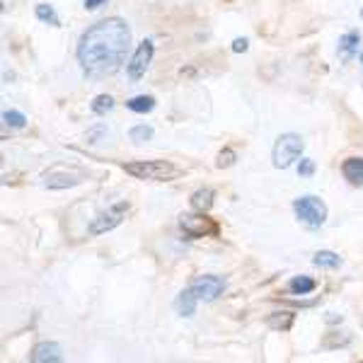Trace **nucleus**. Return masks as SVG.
I'll return each instance as SVG.
<instances>
[{
  "mask_svg": "<svg viewBox=\"0 0 363 363\" xmlns=\"http://www.w3.org/2000/svg\"><path fill=\"white\" fill-rule=\"evenodd\" d=\"M131 49V29L121 17L95 22L78 42V63L90 78H104L121 68Z\"/></svg>",
  "mask_w": 363,
  "mask_h": 363,
  "instance_id": "f257e3e1",
  "label": "nucleus"
},
{
  "mask_svg": "<svg viewBox=\"0 0 363 363\" xmlns=\"http://www.w3.org/2000/svg\"><path fill=\"white\" fill-rule=\"evenodd\" d=\"M124 169L131 177L143 182H169V179H177L182 174V169L177 165H172L169 160H136V162H126Z\"/></svg>",
  "mask_w": 363,
  "mask_h": 363,
  "instance_id": "f03ea898",
  "label": "nucleus"
},
{
  "mask_svg": "<svg viewBox=\"0 0 363 363\" xmlns=\"http://www.w3.org/2000/svg\"><path fill=\"white\" fill-rule=\"evenodd\" d=\"M303 148H306V143H303V138L298 133H284V136H279L272 150L274 167L289 169L303 155Z\"/></svg>",
  "mask_w": 363,
  "mask_h": 363,
  "instance_id": "7ed1b4c3",
  "label": "nucleus"
},
{
  "mask_svg": "<svg viewBox=\"0 0 363 363\" xmlns=\"http://www.w3.org/2000/svg\"><path fill=\"white\" fill-rule=\"evenodd\" d=\"M294 211H296L298 220H301V223L306 225V228H310V230H318V228L325 225V220H327L325 201L318 199V196H313V194L296 199V201H294Z\"/></svg>",
  "mask_w": 363,
  "mask_h": 363,
  "instance_id": "20e7f679",
  "label": "nucleus"
},
{
  "mask_svg": "<svg viewBox=\"0 0 363 363\" xmlns=\"http://www.w3.org/2000/svg\"><path fill=\"white\" fill-rule=\"evenodd\" d=\"M179 228H182V233L191 240L218 235V223H216L213 218H208L203 211H199V213H184L179 218Z\"/></svg>",
  "mask_w": 363,
  "mask_h": 363,
  "instance_id": "39448f33",
  "label": "nucleus"
},
{
  "mask_svg": "<svg viewBox=\"0 0 363 363\" xmlns=\"http://www.w3.org/2000/svg\"><path fill=\"white\" fill-rule=\"evenodd\" d=\"M126 213H128V203H126V201L114 203L112 208L102 211V213H99L97 218L92 220V223H90V230H87V233H90V235H104V233L114 230V228L126 218Z\"/></svg>",
  "mask_w": 363,
  "mask_h": 363,
  "instance_id": "423d86ee",
  "label": "nucleus"
},
{
  "mask_svg": "<svg viewBox=\"0 0 363 363\" xmlns=\"http://www.w3.org/2000/svg\"><path fill=\"white\" fill-rule=\"evenodd\" d=\"M191 294H194L199 298V303H211V301H216L218 296H223L225 294V289H228V284H225V279H220V277H199L196 281H191Z\"/></svg>",
  "mask_w": 363,
  "mask_h": 363,
  "instance_id": "0eeeda50",
  "label": "nucleus"
},
{
  "mask_svg": "<svg viewBox=\"0 0 363 363\" xmlns=\"http://www.w3.org/2000/svg\"><path fill=\"white\" fill-rule=\"evenodd\" d=\"M153 51H155L153 42H150V39H145V42H140V46L136 49V54L131 56V61H128V78H131L133 83L145 75V70H148L150 61H153Z\"/></svg>",
  "mask_w": 363,
  "mask_h": 363,
  "instance_id": "6e6552de",
  "label": "nucleus"
},
{
  "mask_svg": "<svg viewBox=\"0 0 363 363\" xmlns=\"http://www.w3.org/2000/svg\"><path fill=\"white\" fill-rule=\"evenodd\" d=\"M32 361L34 363H61L63 356H61V347L54 342H42L37 344L32 351Z\"/></svg>",
  "mask_w": 363,
  "mask_h": 363,
  "instance_id": "1a4fd4ad",
  "label": "nucleus"
},
{
  "mask_svg": "<svg viewBox=\"0 0 363 363\" xmlns=\"http://www.w3.org/2000/svg\"><path fill=\"white\" fill-rule=\"evenodd\" d=\"M359 44H361V32L359 29H351V32L344 34L342 39H339V56H342V61H351L356 54H359Z\"/></svg>",
  "mask_w": 363,
  "mask_h": 363,
  "instance_id": "9d476101",
  "label": "nucleus"
},
{
  "mask_svg": "<svg viewBox=\"0 0 363 363\" xmlns=\"http://www.w3.org/2000/svg\"><path fill=\"white\" fill-rule=\"evenodd\" d=\"M342 174L349 184L363 186V157H349V160H344Z\"/></svg>",
  "mask_w": 363,
  "mask_h": 363,
  "instance_id": "9b49d317",
  "label": "nucleus"
},
{
  "mask_svg": "<svg viewBox=\"0 0 363 363\" xmlns=\"http://www.w3.org/2000/svg\"><path fill=\"white\" fill-rule=\"evenodd\" d=\"M196 306H199V298L191 294V289H184L174 298V310H177V315H182V318H191L196 313Z\"/></svg>",
  "mask_w": 363,
  "mask_h": 363,
  "instance_id": "f8f14e48",
  "label": "nucleus"
},
{
  "mask_svg": "<svg viewBox=\"0 0 363 363\" xmlns=\"http://www.w3.org/2000/svg\"><path fill=\"white\" fill-rule=\"evenodd\" d=\"M315 289H318V284H315V279H310V277H296L289 281V291L294 296H308V294H313Z\"/></svg>",
  "mask_w": 363,
  "mask_h": 363,
  "instance_id": "ddd939ff",
  "label": "nucleus"
},
{
  "mask_svg": "<svg viewBox=\"0 0 363 363\" xmlns=\"http://www.w3.org/2000/svg\"><path fill=\"white\" fill-rule=\"evenodd\" d=\"M126 109H131V112L136 114H145V112H153L155 109V99L150 95H138V97H131L126 102Z\"/></svg>",
  "mask_w": 363,
  "mask_h": 363,
  "instance_id": "4468645a",
  "label": "nucleus"
},
{
  "mask_svg": "<svg viewBox=\"0 0 363 363\" xmlns=\"http://www.w3.org/2000/svg\"><path fill=\"white\" fill-rule=\"evenodd\" d=\"M313 264L315 267H322V269H337L339 264H342V259H339V255H335V252L320 250L318 255L313 257Z\"/></svg>",
  "mask_w": 363,
  "mask_h": 363,
  "instance_id": "2eb2a0df",
  "label": "nucleus"
},
{
  "mask_svg": "<svg viewBox=\"0 0 363 363\" xmlns=\"http://www.w3.org/2000/svg\"><path fill=\"white\" fill-rule=\"evenodd\" d=\"M213 189H199L191 194V206H194L196 211H208L211 206H213Z\"/></svg>",
  "mask_w": 363,
  "mask_h": 363,
  "instance_id": "dca6fc26",
  "label": "nucleus"
},
{
  "mask_svg": "<svg viewBox=\"0 0 363 363\" xmlns=\"http://www.w3.org/2000/svg\"><path fill=\"white\" fill-rule=\"evenodd\" d=\"M80 179L70 177V174H49L44 182V186H49V189H66V186H75Z\"/></svg>",
  "mask_w": 363,
  "mask_h": 363,
  "instance_id": "f3484780",
  "label": "nucleus"
},
{
  "mask_svg": "<svg viewBox=\"0 0 363 363\" xmlns=\"http://www.w3.org/2000/svg\"><path fill=\"white\" fill-rule=\"evenodd\" d=\"M112 109H114V99L109 95H97L92 99V112L97 116H104L107 112H112Z\"/></svg>",
  "mask_w": 363,
  "mask_h": 363,
  "instance_id": "a211bd4d",
  "label": "nucleus"
},
{
  "mask_svg": "<svg viewBox=\"0 0 363 363\" xmlns=\"http://www.w3.org/2000/svg\"><path fill=\"white\" fill-rule=\"evenodd\" d=\"M269 325L274 327V330H291V325H294V313H274L272 318H269Z\"/></svg>",
  "mask_w": 363,
  "mask_h": 363,
  "instance_id": "6ab92c4d",
  "label": "nucleus"
},
{
  "mask_svg": "<svg viewBox=\"0 0 363 363\" xmlns=\"http://www.w3.org/2000/svg\"><path fill=\"white\" fill-rule=\"evenodd\" d=\"M37 17H39V20H42V22H46V25H54V27L61 25V20H58L56 10L51 8V5H46V3L37 5Z\"/></svg>",
  "mask_w": 363,
  "mask_h": 363,
  "instance_id": "aec40b11",
  "label": "nucleus"
},
{
  "mask_svg": "<svg viewBox=\"0 0 363 363\" xmlns=\"http://www.w3.org/2000/svg\"><path fill=\"white\" fill-rule=\"evenodd\" d=\"M128 136H131L133 143H148V140L153 138V128L145 126V124H138V126H133L131 131H128Z\"/></svg>",
  "mask_w": 363,
  "mask_h": 363,
  "instance_id": "412c9836",
  "label": "nucleus"
},
{
  "mask_svg": "<svg viewBox=\"0 0 363 363\" xmlns=\"http://www.w3.org/2000/svg\"><path fill=\"white\" fill-rule=\"evenodd\" d=\"M3 121H5V126H10V128H25L27 116L22 114V112H15V109H10V112L3 114Z\"/></svg>",
  "mask_w": 363,
  "mask_h": 363,
  "instance_id": "4be33fe9",
  "label": "nucleus"
},
{
  "mask_svg": "<svg viewBox=\"0 0 363 363\" xmlns=\"http://www.w3.org/2000/svg\"><path fill=\"white\" fill-rule=\"evenodd\" d=\"M235 150L233 148H225V150H220L218 153V160H216V167H230L233 162H235Z\"/></svg>",
  "mask_w": 363,
  "mask_h": 363,
  "instance_id": "5701e85b",
  "label": "nucleus"
},
{
  "mask_svg": "<svg viewBox=\"0 0 363 363\" xmlns=\"http://www.w3.org/2000/svg\"><path fill=\"white\" fill-rule=\"evenodd\" d=\"M298 174H301V177H313V174H315V162L310 160V157H303L301 165H298Z\"/></svg>",
  "mask_w": 363,
  "mask_h": 363,
  "instance_id": "b1692460",
  "label": "nucleus"
},
{
  "mask_svg": "<svg viewBox=\"0 0 363 363\" xmlns=\"http://www.w3.org/2000/svg\"><path fill=\"white\" fill-rule=\"evenodd\" d=\"M247 46H250L247 39H235V42H233V51H235V54H245Z\"/></svg>",
  "mask_w": 363,
  "mask_h": 363,
  "instance_id": "393cba45",
  "label": "nucleus"
},
{
  "mask_svg": "<svg viewBox=\"0 0 363 363\" xmlns=\"http://www.w3.org/2000/svg\"><path fill=\"white\" fill-rule=\"evenodd\" d=\"M104 3H107V0H85V10H95Z\"/></svg>",
  "mask_w": 363,
  "mask_h": 363,
  "instance_id": "a878e982",
  "label": "nucleus"
},
{
  "mask_svg": "<svg viewBox=\"0 0 363 363\" xmlns=\"http://www.w3.org/2000/svg\"><path fill=\"white\" fill-rule=\"evenodd\" d=\"M361 17H363V8H361Z\"/></svg>",
  "mask_w": 363,
  "mask_h": 363,
  "instance_id": "bb28decb",
  "label": "nucleus"
},
{
  "mask_svg": "<svg viewBox=\"0 0 363 363\" xmlns=\"http://www.w3.org/2000/svg\"><path fill=\"white\" fill-rule=\"evenodd\" d=\"M361 63H363V54H361Z\"/></svg>",
  "mask_w": 363,
  "mask_h": 363,
  "instance_id": "cd10ccee",
  "label": "nucleus"
}]
</instances>
